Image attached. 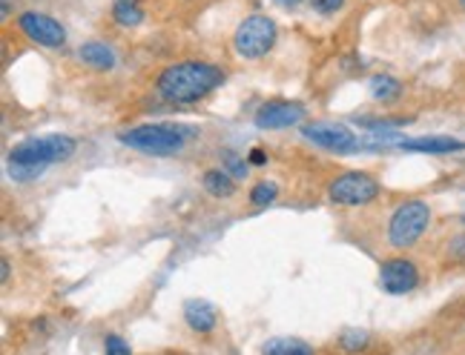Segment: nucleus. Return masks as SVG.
<instances>
[{
    "mask_svg": "<svg viewBox=\"0 0 465 355\" xmlns=\"http://www.w3.org/2000/svg\"><path fill=\"white\" fill-rule=\"evenodd\" d=\"M368 344V335H365L362 330H351V332H345L342 335V347L345 350H359Z\"/></svg>",
    "mask_w": 465,
    "mask_h": 355,
    "instance_id": "obj_21",
    "label": "nucleus"
},
{
    "mask_svg": "<svg viewBox=\"0 0 465 355\" xmlns=\"http://www.w3.org/2000/svg\"><path fill=\"white\" fill-rule=\"evenodd\" d=\"M9 175L14 181H35L43 175V169H35V166H21V163H9Z\"/></svg>",
    "mask_w": 465,
    "mask_h": 355,
    "instance_id": "obj_20",
    "label": "nucleus"
},
{
    "mask_svg": "<svg viewBox=\"0 0 465 355\" xmlns=\"http://www.w3.org/2000/svg\"><path fill=\"white\" fill-rule=\"evenodd\" d=\"M185 321L193 332H210L215 327V310L207 301H187L185 304Z\"/></svg>",
    "mask_w": 465,
    "mask_h": 355,
    "instance_id": "obj_12",
    "label": "nucleus"
},
{
    "mask_svg": "<svg viewBox=\"0 0 465 355\" xmlns=\"http://www.w3.org/2000/svg\"><path fill=\"white\" fill-rule=\"evenodd\" d=\"M75 149H78V144H75V138H70V135H43V138H29L14 146L9 155V163L46 169L49 163L72 158Z\"/></svg>",
    "mask_w": 465,
    "mask_h": 355,
    "instance_id": "obj_3",
    "label": "nucleus"
},
{
    "mask_svg": "<svg viewBox=\"0 0 465 355\" xmlns=\"http://www.w3.org/2000/svg\"><path fill=\"white\" fill-rule=\"evenodd\" d=\"M400 92H403V83L396 80V78H391V75H376V78H371V95L376 100H382V104H385V100L400 98Z\"/></svg>",
    "mask_w": 465,
    "mask_h": 355,
    "instance_id": "obj_17",
    "label": "nucleus"
},
{
    "mask_svg": "<svg viewBox=\"0 0 465 355\" xmlns=\"http://www.w3.org/2000/svg\"><path fill=\"white\" fill-rule=\"evenodd\" d=\"M379 284H382V290L391 295H405L420 284V273H417V266H413V261H408V258H388V261H382Z\"/></svg>",
    "mask_w": 465,
    "mask_h": 355,
    "instance_id": "obj_8",
    "label": "nucleus"
},
{
    "mask_svg": "<svg viewBox=\"0 0 465 355\" xmlns=\"http://www.w3.org/2000/svg\"><path fill=\"white\" fill-rule=\"evenodd\" d=\"M204 190L215 198H230L232 192H236V178H232L230 173H224V169H207Z\"/></svg>",
    "mask_w": 465,
    "mask_h": 355,
    "instance_id": "obj_14",
    "label": "nucleus"
},
{
    "mask_svg": "<svg viewBox=\"0 0 465 355\" xmlns=\"http://www.w3.org/2000/svg\"><path fill=\"white\" fill-rule=\"evenodd\" d=\"M276 195H279L276 183L261 181V183H256V187L251 190V204L253 207H268V204H273V201H276Z\"/></svg>",
    "mask_w": 465,
    "mask_h": 355,
    "instance_id": "obj_18",
    "label": "nucleus"
},
{
    "mask_svg": "<svg viewBox=\"0 0 465 355\" xmlns=\"http://www.w3.org/2000/svg\"><path fill=\"white\" fill-rule=\"evenodd\" d=\"M251 161H253V163H264V152H261V149H256L253 155H251Z\"/></svg>",
    "mask_w": 465,
    "mask_h": 355,
    "instance_id": "obj_25",
    "label": "nucleus"
},
{
    "mask_svg": "<svg viewBox=\"0 0 465 355\" xmlns=\"http://www.w3.org/2000/svg\"><path fill=\"white\" fill-rule=\"evenodd\" d=\"M224 173H230L232 178H244L247 163L236 155V152H224Z\"/></svg>",
    "mask_w": 465,
    "mask_h": 355,
    "instance_id": "obj_19",
    "label": "nucleus"
},
{
    "mask_svg": "<svg viewBox=\"0 0 465 355\" xmlns=\"http://www.w3.org/2000/svg\"><path fill=\"white\" fill-rule=\"evenodd\" d=\"M112 18L121 26H138L144 21V6L138 0H112Z\"/></svg>",
    "mask_w": 465,
    "mask_h": 355,
    "instance_id": "obj_15",
    "label": "nucleus"
},
{
    "mask_svg": "<svg viewBox=\"0 0 465 355\" xmlns=\"http://www.w3.org/2000/svg\"><path fill=\"white\" fill-rule=\"evenodd\" d=\"M236 52L247 61H256L261 55H268L273 43H276V23L270 18H264V14H253V18H247L239 29H236Z\"/></svg>",
    "mask_w": 465,
    "mask_h": 355,
    "instance_id": "obj_5",
    "label": "nucleus"
},
{
    "mask_svg": "<svg viewBox=\"0 0 465 355\" xmlns=\"http://www.w3.org/2000/svg\"><path fill=\"white\" fill-rule=\"evenodd\" d=\"M224 83V72L219 66L204 63V61H181L167 66L158 80V95L170 104H193V100H202L210 95L215 87Z\"/></svg>",
    "mask_w": 465,
    "mask_h": 355,
    "instance_id": "obj_1",
    "label": "nucleus"
},
{
    "mask_svg": "<svg viewBox=\"0 0 465 355\" xmlns=\"http://www.w3.org/2000/svg\"><path fill=\"white\" fill-rule=\"evenodd\" d=\"M342 4H345V0H313V9L322 12V14H334V12L342 9Z\"/></svg>",
    "mask_w": 465,
    "mask_h": 355,
    "instance_id": "obj_23",
    "label": "nucleus"
},
{
    "mask_svg": "<svg viewBox=\"0 0 465 355\" xmlns=\"http://www.w3.org/2000/svg\"><path fill=\"white\" fill-rule=\"evenodd\" d=\"M276 4H279V6H285V9H293V6L302 4V0H276Z\"/></svg>",
    "mask_w": 465,
    "mask_h": 355,
    "instance_id": "obj_24",
    "label": "nucleus"
},
{
    "mask_svg": "<svg viewBox=\"0 0 465 355\" xmlns=\"http://www.w3.org/2000/svg\"><path fill=\"white\" fill-rule=\"evenodd\" d=\"M193 129L185 126H173V124H147L136 126L119 135V141L129 149L147 152V155H173L181 146L187 144Z\"/></svg>",
    "mask_w": 465,
    "mask_h": 355,
    "instance_id": "obj_2",
    "label": "nucleus"
},
{
    "mask_svg": "<svg viewBox=\"0 0 465 355\" xmlns=\"http://www.w3.org/2000/svg\"><path fill=\"white\" fill-rule=\"evenodd\" d=\"M18 26H21V32H24L29 41H35L41 46L55 49V46H63L66 43V29L55 18L43 14V12H24Z\"/></svg>",
    "mask_w": 465,
    "mask_h": 355,
    "instance_id": "obj_7",
    "label": "nucleus"
},
{
    "mask_svg": "<svg viewBox=\"0 0 465 355\" xmlns=\"http://www.w3.org/2000/svg\"><path fill=\"white\" fill-rule=\"evenodd\" d=\"M78 58L84 61L87 66H92V70H98V72H107L115 66V52L107 43H84V46H81Z\"/></svg>",
    "mask_w": 465,
    "mask_h": 355,
    "instance_id": "obj_13",
    "label": "nucleus"
},
{
    "mask_svg": "<svg viewBox=\"0 0 465 355\" xmlns=\"http://www.w3.org/2000/svg\"><path fill=\"white\" fill-rule=\"evenodd\" d=\"M460 6H462V9H465V0H460Z\"/></svg>",
    "mask_w": 465,
    "mask_h": 355,
    "instance_id": "obj_26",
    "label": "nucleus"
},
{
    "mask_svg": "<svg viewBox=\"0 0 465 355\" xmlns=\"http://www.w3.org/2000/svg\"><path fill=\"white\" fill-rule=\"evenodd\" d=\"M107 355H132V352H129V347L124 344V338L109 335V338H107Z\"/></svg>",
    "mask_w": 465,
    "mask_h": 355,
    "instance_id": "obj_22",
    "label": "nucleus"
},
{
    "mask_svg": "<svg viewBox=\"0 0 465 355\" xmlns=\"http://www.w3.org/2000/svg\"><path fill=\"white\" fill-rule=\"evenodd\" d=\"M428 221H431L428 204H422V201H405V204L396 207V212L391 215L388 241L396 249H408L422 238V232L428 229Z\"/></svg>",
    "mask_w": 465,
    "mask_h": 355,
    "instance_id": "obj_4",
    "label": "nucleus"
},
{
    "mask_svg": "<svg viewBox=\"0 0 465 355\" xmlns=\"http://www.w3.org/2000/svg\"><path fill=\"white\" fill-rule=\"evenodd\" d=\"M405 152H428V155H448V152H462L465 144L457 138H445V135H431V138H403L396 144Z\"/></svg>",
    "mask_w": 465,
    "mask_h": 355,
    "instance_id": "obj_11",
    "label": "nucleus"
},
{
    "mask_svg": "<svg viewBox=\"0 0 465 355\" xmlns=\"http://www.w3.org/2000/svg\"><path fill=\"white\" fill-rule=\"evenodd\" d=\"M302 135L308 141H313L322 149H330V152H351L359 146L356 135L342 126V124H313V126H302Z\"/></svg>",
    "mask_w": 465,
    "mask_h": 355,
    "instance_id": "obj_10",
    "label": "nucleus"
},
{
    "mask_svg": "<svg viewBox=\"0 0 465 355\" xmlns=\"http://www.w3.org/2000/svg\"><path fill=\"white\" fill-rule=\"evenodd\" d=\"M305 117V107L293 104V100H268L256 112V126L259 129H288L296 126Z\"/></svg>",
    "mask_w": 465,
    "mask_h": 355,
    "instance_id": "obj_9",
    "label": "nucleus"
},
{
    "mask_svg": "<svg viewBox=\"0 0 465 355\" xmlns=\"http://www.w3.org/2000/svg\"><path fill=\"white\" fill-rule=\"evenodd\" d=\"M376 195H379V183L365 173H345L337 181H330L327 187V198L342 207H365L376 201Z\"/></svg>",
    "mask_w": 465,
    "mask_h": 355,
    "instance_id": "obj_6",
    "label": "nucleus"
},
{
    "mask_svg": "<svg viewBox=\"0 0 465 355\" xmlns=\"http://www.w3.org/2000/svg\"><path fill=\"white\" fill-rule=\"evenodd\" d=\"M261 355H313V347L299 341V338H273L264 344Z\"/></svg>",
    "mask_w": 465,
    "mask_h": 355,
    "instance_id": "obj_16",
    "label": "nucleus"
}]
</instances>
